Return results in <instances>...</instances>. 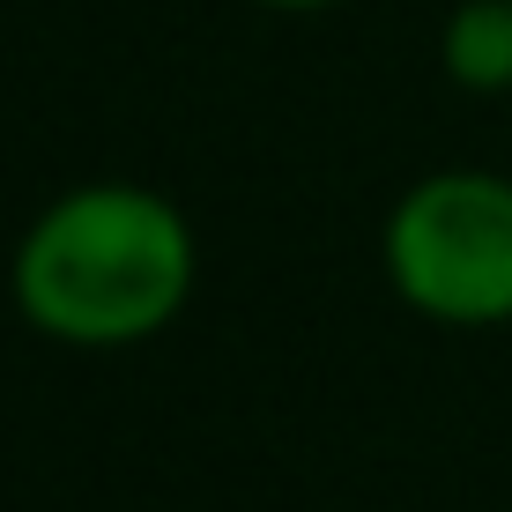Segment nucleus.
I'll list each match as a JSON object with an SVG mask.
<instances>
[{
	"label": "nucleus",
	"instance_id": "20e7f679",
	"mask_svg": "<svg viewBox=\"0 0 512 512\" xmlns=\"http://www.w3.org/2000/svg\"><path fill=\"white\" fill-rule=\"evenodd\" d=\"M245 8H268V15H320V8H342V0H245Z\"/></svg>",
	"mask_w": 512,
	"mask_h": 512
},
{
	"label": "nucleus",
	"instance_id": "7ed1b4c3",
	"mask_svg": "<svg viewBox=\"0 0 512 512\" xmlns=\"http://www.w3.org/2000/svg\"><path fill=\"white\" fill-rule=\"evenodd\" d=\"M438 67L468 97L512 90V0H461L438 30Z\"/></svg>",
	"mask_w": 512,
	"mask_h": 512
},
{
	"label": "nucleus",
	"instance_id": "f03ea898",
	"mask_svg": "<svg viewBox=\"0 0 512 512\" xmlns=\"http://www.w3.org/2000/svg\"><path fill=\"white\" fill-rule=\"evenodd\" d=\"M386 282L438 327H512V179L446 164L394 201L379 231Z\"/></svg>",
	"mask_w": 512,
	"mask_h": 512
},
{
	"label": "nucleus",
	"instance_id": "f257e3e1",
	"mask_svg": "<svg viewBox=\"0 0 512 512\" xmlns=\"http://www.w3.org/2000/svg\"><path fill=\"white\" fill-rule=\"evenodd\" d=\"M201 245L156 186L97 179L30 216L8 260V297L60 349H134L186 312Z\"/></svg>",
	"mask_w": 512,
	"mask_h": 512
}]
</instances>
